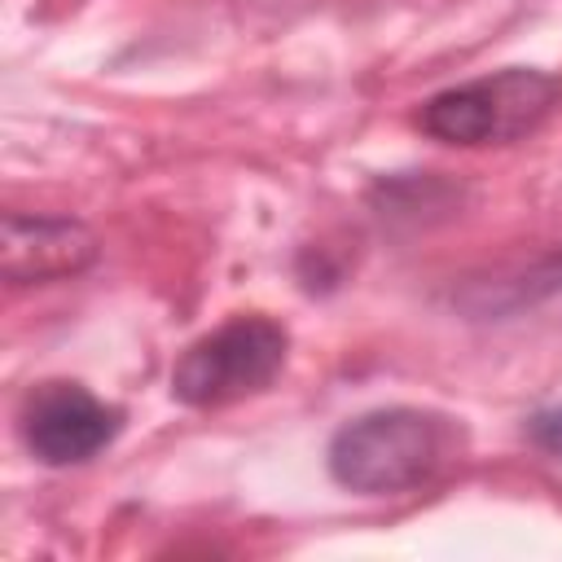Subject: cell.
Listing matches in <instances>:
<instances>
[{"instance_id":"6da1fadb","label":"cell","mask_w":562,"mask_h":562,"mask_svg":"<svg viewBox=\"0 0 562 562\" xmlns=\"http://www.w3.org/2000/svg\"><path fill=\"white\" fill-rule=\"evenodd\" d=\"M448 452V426L422 408H378L329 439V474L364 496L426 483Z\"/></svg>"},{"instance_id":"7a4b0ae2","label":"cell","mask_w":562,"mask_h":562,"mask_svg":"<svg viewBox=\"0 0 562 562\" xmlns=\"http://www.w3.org/2000/svg\"><path fill=\"white\" fill-rule=\"evenodd\" d=\"M558 97H562V83L553 75L505 66L496 75L435 92L422 105L417 123L448 145H505L540 127Z\"/></svg>"},{"instance_id":"3957f363","label":"cell","mask_w":562,"mask_h":562,"mask_svg":"<svg viewBox=\"0 0 562 562\" xmlns=\"http://www.w3.org/2000/svg\"><path fill=\"white\" fill-rule=\"evenodd\" d=\"M285 329L268 316H233L198 338L171 369V395L193 408H215L263 391L285 364Z\"/></svg>"},{"instance_id":"277c9868","label":"cell","mask_w":562,"mask_h":562,"mask_svg":"<svg viewBox=\"0 0 562 562\" xmlns=\"http://www.w3.org/2000/svg\"><path fill=\"white\" fill-rule=\"evenodd\" d=\"M123 426V413L79 382H44L22 408V439L44 465H79L97 457Z\"/></svg>"},{"instance_id":"5b68a950","label":"cell","mask_w":562,"mask_h":562,"mask_svg":"<svg viewBox=\"0 0 562 562\" xmlns=\"http://www.w3.org/2000/svg\"><path fill=\"white\" fill-rule=\"evenodd\" d=\"M97 255V237L75 220H4V277L9 281H53L88 268Z\"/></svg>"},{"instance_id":"8992f818","label":"cell","mask_w":562,"mask_h":562,"mask_svg":"<svg viewBox=\"0 0 562 562\" xmlns=\"http://www.w3.org/2000/svg\"><path fill=\"white\" fill-rule=\"evenodd\" d=\"M527 435L540 452L558 457L562 461V408H540L531 422H527Z\"/></svg>"}]
</instances>
